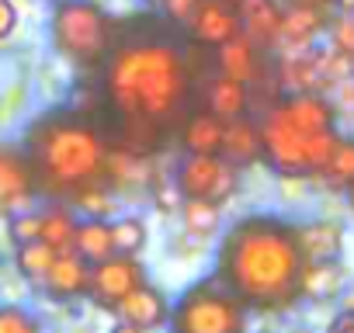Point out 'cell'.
Instances as JSON below:
<instances>
[{
    "label": "cell",
    "instance_id": "obj_1",
    "mask_svg": "<svg viewBox=\"0 0 354 333\" xmlns=\"http://www.w3.org/2000/svg\"><path fill=\"white\" fill-rule=\"evenodd\" d=\"M104 97L122 118L125 149L146 153L185 122L192 97L188 59L167 39L111 46L104 59Z\"/></svg>",
    "mask_w": 354,
    "mask_h": 333
},
{
    "label": "cell",
    "instance_id": "obj_2",
    "mask_svg": "<svg viewBox=\"0 0 354 333\" xmlns=\"http://www.w3.org/2000/svg\"><path fill=\"white\" fill-rule=\"evenodd\" d=\"M306 257L299 226L281 216L236 219L216 250V274L250 312H285L299 302Z\"/></svg>",
    "mask_w": 354,
    "mask_h": 333
},
{
    "label": "cell",
    "instance_id": "obj_3",
    "mask_svg": "<svg viewBox=\"0 0 354 333\" xmlns=\"http://www.w3.org/2000/svg\"><path fill=\"white\" fill-rule=\"evenodd\" d=\"M42 191L80 195L108 178V142L80 115H46L32 125L25 146Z\"/></svg>",
    "mask_w": 354,
    "mask_h": 333
},
{
    "label": "cell",
    "instance_id": "obj_4",
    "mask_svg": "<svg viewBox=\"0 0 354 333\" xmlns=\"http://www.w3.org/2000/svg\"><path fill=\"white\" fill-rule=\"evenodd\" d=\"M261 146H264V163L285 181H309L323 171V163L330 160L340 132H316L306 135L299 132L281 111L278 104H271L261 115Z\"/></svg>",
    "mask_w": 354,
    "mask_h": 333
},
{
    "label": "cell",
    "instance_id": "obj_5",
    "mask_svg": "<svg viewBox=\"0 0 354 333\" xmlns=\"http://www.w3.org/2000/svg\"><path fill=\"white\" fill-rule=\"evenodd\" d=\"M49 39L66 63L94 70L104 66L115 46V25L94 0H59L49 18Z\"/></svg>",
    "mask_w": 354,
    "mask_h": 333
},
{
    "label": "cell",
    "instance_id": "obj_6",
    "mask_svg": "<svg viewBox=\"0 0 354 333\" xmlns=\"http://www.w3.org/2000/svg\"><path fill=\"white\" fill-rule=\"evenodd\" d=\"M170 333H247V305L219 274H209L170 302Z\"/></svg>",
    "mask_w": 354,
    "mask_h": 333
},
{
    "label": "cell",
    "instance_id": "obj_7",
    "mask_svg": "<svg viewBox=\"0 0 354 333\" xmlns=\"http://www.w3.org/2000/svg\"><path fill=\"white\" fill-rule=\"evenodd\" d=\"M243 171L230 163L223 153H185L181 163L174 166V188L181 198H202L226 205L240 191Z\"/></svg>",
    "mask_w": 354,
    "mask_h": 333
},
{
    "label": "cell",
    "instance_id": "obj_8",
    "mask_svg": "<svg viewBox=\"0 0 354 333\" xmlns=\"http://www.w3.org/2000/svg\"><path fill=\"white\" fill-rule=\"evenodd\" d=\"M146 281V267L139 257H129V254H111L108 260H97L91 264V288L87 295L94 298V305L115 312V305Z\"/></svg>",
    "mask_w": 354,
    "mask_h": 333
},
{
    "label": "cell",
    "instance_id": "obj_9",
    "mask_svg": "<svg viewBox=\"0 0 354 333\" xmlns=\"http://www.w3.org/2000/svg\"><path fill=\"white\" fill-rule=\"evenodd\" d=\"M39 191L32 160L25 149L15 146H0V216H11L25 209Z\"/></svg>",
    "mask_w": 354,
    "mask_h": 333
},
{
    "label": "cell",
    "instance_id": "obj_10",
    "mask_svg": "<svg viewBox=\"0 0 354 333\" xmlns=\"http://www.w3.org/2000/svg\"><path fill=\"white\" fill-rule=\"evenodd\" d=\"M278 111L306 135H316V132H333L337 129V104L319 94V91H292L285 94L281 101H274Z\"/></svg>",
    "mask_w": 354,
    "mask_h": 333
},
{
    "label": "cell",
    "instance_id": "obj_11",
    "mask_svg": "<svg viewBox=\"0 0 354 333\" xmlns=\"http://www.w3.org/2000/svg\"><path fill=\"white\" fill-rule=\"evenodd\" d=\"M192 39L205 49H219L240 35V15L233 0H202V8L195 11L188 25Z\"/></svg>",
    "mask_w": 354,
    "mask_h": 333
},
{
    "label": "cell",
    "instance_id": "obj_12",
    "mask_svg": "<svg viewBox=\"0 0 354 333\" xmlns=\"http://www.w3.org/2000/svg\"><path fill=\"white\" fill-rule=\"evenodd\" d=\"M212 53H216V70L219 73H226V77H233V80H240L247 87L264 84V77H268V53L257 49L250 39L236 35L233 42H226V46H219Z\"/></svg>",
    "mask_w": 354,
    "mask_h": 333
},
{
    "label": "cell",
    "instance_id": "obj_13",
    "mask_svg": "<svg viewBox=\"0 0 354 333\" xmlns=\"http://www.w3.org/2000/svg\"><path fill=\"white\" fill-rule=\"evenodd\" d=\"M281 4L278 0H236V15H240V35L250 39L257 49L271 53L278 49L281 39Z\"/></svg>",
    "mask_w": 354,
    "mask_h": 333
},
{
    "label": "cell",
    "instance_id": "obj_14",
    "mask_svg": "<svg viewBox=\"0 0 354 333\" xmlns=\"http://www.w3.org/2000/svg\"><path fill=\"white\" fill-rule=\"evenodd\" d=\"M115 316H118L122 323H132V326L153 333V330H160V326L170 323V302H167V295H163L160 288H153L149 281H142L139 288H132V292L115 305Z\"/></svg>",
    "mask_w": 354,
    "mask_h": 333
},
{
    "label": "cell",
    "instance_id": "obj_15",
    "mask_svg": "<svg viewBox=\"0 0 354 333\" xmlns=\"http://www.w3.org/2000/svg\"><path fill=\"white\" fill-rule=\"evenodd\" d=\"M42 288L53 298H59V302L80 298L91 288V264L73 247L70 250H59L56 260H53V267H49V274H46V281H42Z\"/></svg>",
    "mask_w": 354,
    "mask_h": 333
},
{
    "label": "cell",
    "instance_id": "obj_16",
    "mask_svg": "<svg viewBox=\"0 0 354 333\" xmlns=\"http://www.w3.org/2000/svg\"><path fill=\"white\" fill-rule=\"evenodd\" d=\"M330 25L326 18V8H313V4H285L281 11V39H278V49H306L323 28Z\"/></svg>",
    "mask_w": 354,
    "mask_h": 333
},
{
    "label": "cell",
    "instance_id": "obj_17",
    "mask_svg": "<svg viewBox=\"0 0 354 333\" xmlns=\"http://www.w3.org/2000/svg\"><path fill=\"white\" fill-rule=\"evenodd\" d=\"M347 288V267L340 260H306L299 278V298L306 302H330Z\"/></svg>",
    "mask_w": 354,
    "mask_h": 333
},
{
    "label": "cell",
    "instance_id": "obj_18",
    "mask_svg": "<svg viewBox=\"0 0 354 333\" xmlns=\"http://www.w3.org/2000/svg\"><path fill=\"white\" fill-rule=\"evenodd\" d=\"M202 97H205V111H212L223 122H236L250 108V87L240 84V80H233V77H226V73H216L205 84Z\"/></svg>",
    "mask_w": 354,
    "mask_h": 333
},
{
    "label": "cell",
    "instance_id": "obj_19",
    "mask_svg": "<svg viewBox=\"0 0 354 333\" xmlns=\"http://www.w3.org/2000/svg\"><path fill=\"white\" fill-rule=\"evenodd\" d=\"M295 226H299V247L306 260H340L344 226L337 219H313V222H295Z\"/></svg>",
    "mask_w": 354,
    "mask_h": 333
},
{
    "label": "cell",
    "instance_id": "obj_20",
    "mask_svg": "<svg viewBox=\"0 0 354 333\" xmlns=\"http://www.w3.org/2000/svg\"><path fill=\"white\" fill-rule=\"evenodd\" d=\"M226 135V122L216 118L212 111H192L177 125V139H181L185 153H219Z\"/></svg>",
    "mask_w": 354,
    "mask_h": 333
},
{
    "label": "cell",
    "instance_id": "obj_21",
    "mask_svg": "<svg viewBox=\"0 0 354 333\" xmlns=\"http://www.w3.org/2000/svg\"><path fill=\"white\" fill-rule=\"evenodd\" d=\"M230 163H236L240 171L257 160H264V146H261V125L250 122L247 115L236 122H226V135H223V149H219Z\"/></svg>",
    "mask_w": 354,
    "mask_h": 333
},
{
    "label": "cell",
    "instance_id": "obj_22",
    "mask_svg": "<svg viewBox=\"0 0 354 333\" xmlns=\"http://www.w3.org/2000/svg\"><path fill=\"white\" fill-rule=\"evenodd\" d=\"M73 250H77L87 264L108 260V257L115 254V243H111V222H108V219H94V216H87L84 222H77Z\"/></svg>",
    "mask_w": 354,
    "mask_h": 333
},
{
    "label": "cell",
    "instance_id": "obj_23",
    "mask_svg": "<svg viewBox=\"0 0 354 333\" xmlns=\"http://www.w3.org/2000/svg\"><path fill=\"white\" fill-rule=\"evenodd\" d=\"M316 181L330 191H347L354 184V135H340L330 160L323 163V171L316 174Z\"/></svg>",
    "mask_w": 354,
    "mask_h": 333
},
{
    "label": "cell",
    "instance_id": "obj_24",
    "mask_svg": "<svg viewBox=\"0 0 354 333\" xmlns=\"http://www.w3.org/2000/svg\"><path fill=\"white\" fill-rule=\"evenodd\" d=\"M219 212H223V205L202 202V198H185L181 209H177V216H181V222H185V233L195 236V240H209V236L219 233V226H223Z\"/></svg>",
    "mask_w": 354,
    "mask_h": 333
},
{
    "label": "cell",
    "instance_id": "obj_25",
    "mask_svg": "<svg viewBox=\"0 0 354 333\" xmlns=\"http://www.w3.org/2000/svg\"><path fill=\"white\" fill-rule=\"evenodd\" d=\"M56 254H59V250H53L46 240H32V243H21V247H18L15 264H18V271H21L32 285H42L46 274H49V267H53V260H56Z\"/></svg>",
    "mask_w": 354,
    "mask_h": 333
},
{
    "label": "cell",
    "instance_id": "obj_26",
    "mask_svg": "<svg viewBox=\"0 0 354 333\" xmlns=\"http://www.w3.org/2000/svg\"><path fill=\"white\" fill-rule=\"evenodd\" d=\"M73 233H77V219L70 216V209L53 205L49 212H42V240L53 250H70L73 247Z\"/></svg>",
    "mask_w": 354,
    "mask_h": 333
},
{
    "label": "cell",
    "instance_id": "obj_27",
    "mask_svg": "<svg viewBox=\"0 0 354 333\" xmlns=\"http://www.w3.org/2000/svg\"><path fill=\"white\" fill-rule=\"evenodd\" d=\"M146 222L139 216H122L111 222V243H115V254H129V257H139L142 247H146Z\"/></svg>",
    "mask_w": 354,
    "mask_h": 333
},
{
    "label": "cell",
    "instance_id": "obj_28",
    "mask_svg": "<svg viewBox=\"0 0 354 333\" xmlns=\"http://www.w3.org/2000/svg\"><path fill=\"white\" fill-rule=\"evenodd\" d=\"M0 333H42L39 319L18 305H0Z\"/></svg>",
    "mask_w": 354,
    "mask_h": 333
},
{
    "label": "cell",
    "instance_id": "obj_29",
    "mask_svg": "<svg viewBox=\"0 0 354 333\" xmlns=\"http://www.w3.org/2000/svg\"><path fill=\"white\" fill-rule=\"evenodd\" d=\"M73 202H77L87 216H94V219H104V216H111V209H115L111 195H108V191H101L97 184H94V188H84L80 195H73Z\"/></svg>",
    "mask_w": 354,
    "mask_h": 333
},
{
    "label": "cell",
    "instance_id": "obj_30",
    "mask_svg": "<svg viewBox=\"0 0 354 333\" xmlns=\"http://www.w3.org/2000/svg\"><path fill=\"white\" fill-rule=\"evenodd\" d=\"M11 240L15 247L21 243H32V240H42V212H21L11 219Z\"/></svg>",
    "mask_w": 354,
    "mask_h": 333
},
{
    "label": "cell",
    "instance_id": "obj_31",
    "mask_svg": "<svg viewBox=\"0 0 354 333\" xmlns=\"http://www.w3.org/2000/svg\"><path fill=\"white\" fill-rule=\"evenodd\" d=\"M156 4H160V11H163L167 21H174L177 28H188L192 18H195V11L202 8V0H156Z\"/></svg>",
    "mask_w": 354,
    "mask_h": 333
},
{
    "label": "cell",
    "instance_id": "obj_32",
    "mask_svg": "<svg viewBox=\"0 0 354 333\" xmlns=\"http://www.w3.org/2000/svg\"><path fill=\"white\" fill-rule=\"evenodd\" d=\"M15 25H18V11H15V4H11V0H0V42L11 39Z\"/></svg>",
    "mask_w": 354,
    "mask_h": 333
},
{
    "label": "cell",
    "instance_id": "obj_33",
    "mask_svg": "<svg viewBox=\"0 0 354 333\" xmlns=\"http://www.w3.org/2000/svg\"><path fill=\"white\" fill-rule=\"evenodd\" d=\"M340 309H344L347 316H354V285H347V288L340 292Z\"/></svg>",
    "mask_w": 354,
    "mask_h": 333
},
{
    "label": "cell",
    "instance_id": "obj_34",
    "mask_svg": "<svg viewBox=\"0 0 354 333\" xmlns=\"http://www.w3.org/2000/svg\"><path fill=\"white\" fill-rule=\"evenodd\" d=\"M330 333H354V316H347V312H344V316H340V323H337Z\"/></svg>",
    "mask_w": 354,
    "mask_h": 333
},
{
    "label": "cell",
    "instance_id": "obj_35",
    "mask_svg": "<svg viewBox=\"0 0 354 333\" xmlns=\"http://www.w3.org/2000/svg\"><path fill=\"white\" fill-rule=\"evenodd\" d=\"M111 333H146V330H139V326H132V323H122V319H118V326H115Z\"/></svg>",
    "mask_w": 354,
    "mask_h": 333
},
{
    "label": "cell",
    "instance_id": "obj_36",
    "mask_svg": "<svg viewBox=\"0 0 354 333\" xmlns=\"http://www.w3.org/2000/svg\"><path fill=\"white\" fill-rule=\"evenodd\" d=\"M285 4H313V8H330L333 0H285Z\"/></svg>",
    "mask_w": 354,
    "mask_h": 333
},
{
    "label": "cell",
    "instance_id": "obj_37",
    "mask_svg": "<svg viewBox=\"0 0 354 333\" xmlns=\"http://www.w3.org/2000/svg\"><path fill=\"white\" fill-rule=\"evenodd\" d=\"M333 4H337V8H340V15H347V11H351V8H354V0H333Z\"/></svg>",
    "mask_w": 354,
    "mask_h": 333
},
{
    "label": "cell",
    "instance_id": "obj_38",
    "mask_svg": "<svg viewBox=\"0 0 354 333\" xmlns=\"http://www.w3.org/2000/svg\"><path fill=\"white\" fill-rule=\"evenodd\" d=\"M344 195H347V205H351V212H354V184H351V188H347Z\"/></svg>",
    "mask_w": 354,
    "mask_h": 333
},
{
    "label": "cell",
    "instance_id": "obj_39",
    "mask_svg": "<svg viewBox=\"0 0 354 333\" xmlns=\"http://www.w3.org/2000/svg\"><path fill=\"white\" fill-rule=\"evenodd\" d=\"M347 15H351V21H354V8H351V11H347Z\"/></svg>",
    "mask_w": 354,
    "mask_h": 333
},
{
    "label": "cell",
    "instance_id": "obj_40",
    "mask_svg": "<svg viewBox=\"0 0 354 333\" xmlns=\"http://www.w3.org/2000/svg\"><path fill=\"white\" fill-rule=\"evenodd\" d=\"M351 63H354V53H351Z\"/></svg>",
    "mask_w": 354,
    "mask_h": 333
},
{
    "label": "cell",
    "instance_id": "obj_41",
    "mask_svg": "<svg viewBox=\"0 0 354 333\" xmlns=\"http://www.w3.org/2000/svg\"><path fill=\"white\" fill-rule=\"evenodd\" d=\"M233 4H236V0H233Z\"/></svg>",
    "mask_w": 354,
    "mask_h": 333
}]
</instances>
